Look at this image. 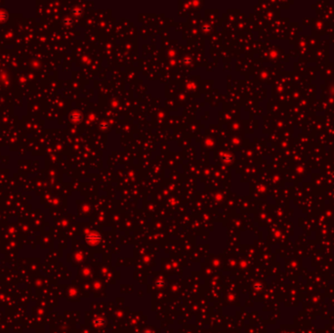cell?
I'll return each mask as SVG.
<instances>
[{
    "label": "cell",
    "instance_id": "obj_1",
    "mask_svg": "<svg viewBox=\"0 0 334 333\" xmlns=\"http://www.w3.org/2000/svg\"><path fill=\"white\" fill-rule=\"evenodd\" d=\"M99 239H100V238H98L96 234H90L89 237H87V240H88V242H89V243H91V244H95V243H97L98 242H99Z\"/></svg>",
    "mask_w": 334,
    "mask_h": 333
}]
</instances>
